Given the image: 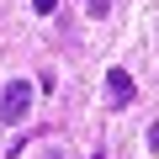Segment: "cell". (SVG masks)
<instances>
[{"label":"cell","mask_w":159,"mask_h":159,"mask_svg":"<svg viewBox=\"0 0 159 159\" xmlns=\"http://www.w3.org/2000/svg\"><path fill=\"white\" fill-rule=\"evenodd\" d=\"M111 11V0H90V16H106Z\"/></svg>","instance_id":"cell-4"},{"label":"cell","mask_w":159,"mask_h":159,"mask_svg":"<svg viewBox=\"0 0 159 159\" xmlns=\"http://www.w3.org/2000/svg\"><path fill=\"white\" fill-rule=\"evenodd\" d=\"M133 101H138L133 74H127L122 64H111V69H106V106H111V111H122V106H133Z\"/></svg>","instance_id":"cell-2"},{"label":"cell","mask_w":159,"mask_h":159,"mask_svg":"<svg viewBox=\"0 0 159 159\" xmlns=\"http://www.w3.org/2000/svg\"><path fill=\"white\" fill-rule=\"evenodd\" d=\"M53 159H58V154H53Z\"/></svg>","instance_id":"cell-7"},{"label":"cell","mask_w":159,"mask_h":159,"mask_svg":"<svg viewBox=\"0 0 159 159\" xmlns=\"http://www.w3.org/2000/svg\"><path fill=\"white\" fill-rule=\"evenodd\" d=\"M96 159H106V154H96Z\"/></svg>","instance_id":"cell-6"},{"label":"cell","mask_w":159,"mask_h":159,"mask_svg":"<svg viewBox=\"0 0 159 159\" xmlns=\"http://www.w3.org/2000/svg\"><path fill=\"white\" fill-rule=\"evenodd\" d=\"M32 11H37V16H53V11H58V0H32Z\"/></svg>","instance_id":"cell-3"},{"label":"cell","mask_w":159,"mask_h":159,"mask_svg":"<svg viewBox=\"0 0 159 159\" xmlns=\"http://www.w3.org/2000/svg\"><path fill=\"white\" fill-rule=\"evenodd\" d=\"M27 111H32V85L27 80H6V90H0V122L16 127Z\"/></svg>","instance_id":"cell-1"},{"label":"cell","mask_w":159,"mask_h":159,"mask_svg":"<svg viewBox=\"0 0 159 159\" xmlns=\"http://www.w3.org/2000/svg\"><path fill=\"white\" fill-rule=\"evenodd\" d=\"M143 138H148V148H159V122H148V133H143Z\"/></svg>","instance_id":"cell-5"}]
</instances>
